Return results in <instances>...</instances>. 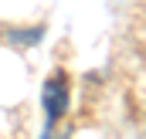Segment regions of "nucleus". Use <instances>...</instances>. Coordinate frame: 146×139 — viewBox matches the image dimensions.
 <instances>
[{"mask_svg": "<svg viewBox=\"0 0 146 139\" xmlns=\"http://www.w3.org/2000/svg\"><path fill=\"white\" fill-rule=\"evenodd\" d=\"M44 105H48V122L61 119V112H65V105H68V85H65L61 75H54V78L44 85Z\"/></svg>", "mask_w": 146, "mask_h": 139, "instance_id": "obj_1", "label": "nucleus"}]
</instances>
